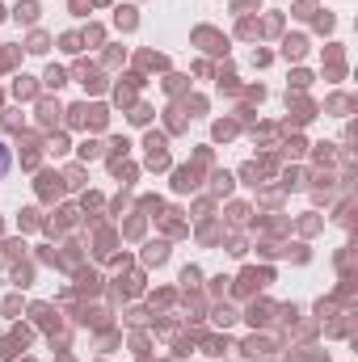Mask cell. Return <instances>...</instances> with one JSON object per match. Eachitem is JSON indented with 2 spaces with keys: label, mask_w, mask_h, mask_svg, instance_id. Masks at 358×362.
I'll return each instance as SVG.
<instances>
[{
  "label": "cell",
  "mask_w": 358,
  "mask_h": 362,
  "mask_svg": "<svg viewBox=\"0 0 358 362\" xmlns=\"http://www.w3.org/2000/svg\"><path fill=\"white\" fill-rule=\"evenodd\" d=\"M8 165H13V156H8V148H4V139H0V177L8 173Z\"/></svg>",
  "instance_id": "cell-1"
}]
</instances>
